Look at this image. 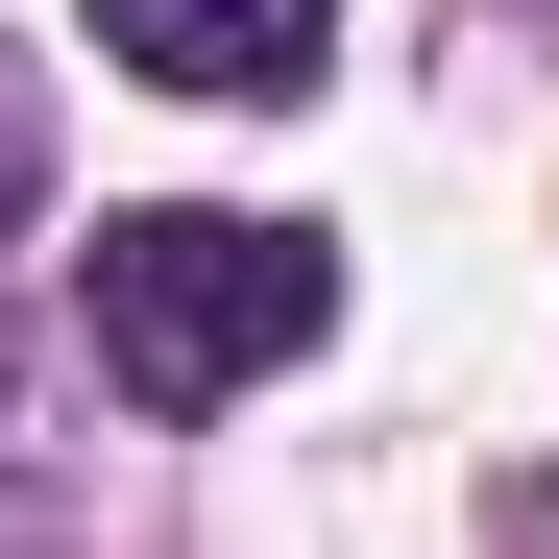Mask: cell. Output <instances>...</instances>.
<instances>
[{
    "label": "cell",
    "instance_id": "6da1fadb",
    "mask_svg": "<svg viewBox=\"0 0 559 559\" xmlns=\"http://www.w3.org/2000/svg\"><path fill=\"white\" fill-rule=\"evenodd\" d=\"M73 317H98V390L122 414H219V390H267L317 317H341V243H293V219H98L73 243Z\"/></svg>",
    "mask_w": 559,
    "mask_h": 559
},
{
    "label": "cell",
    "instance_id": "7a4b0ae2",
    "mask_svg": "<svg viewBox=\"0 0 559 559\" xmlns=\"http://www.w3.org/2000/svg\"><path fill=\"white\" fill-rule=\"evenodd\" d=\"M317 25H341V0H98V49L170 73V98H293Z\"/></svg>",
    "mask_w": 559,
    "mask_h": 559
},
{
    "label": "cell",
    "instance_id": "3957f363",
    "mask_svg": "<svg viewBox=\"0 0 559 559\" xmlns=\"http://www.w3.org/2000/svg\"><path fill=\"white\" fill-rule=\"evenodd\" d=\"M25 195H49V73L0 49V243H25Z\"/></svg>",
    "mask_w": 559,
    "mask_h": 559
}]
</instances>
